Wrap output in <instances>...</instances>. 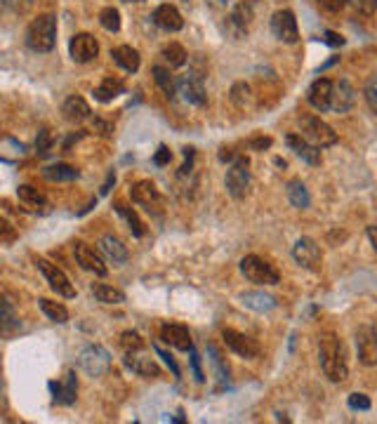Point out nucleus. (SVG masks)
Instances as JSON below:
<instances>
[{"mask_svg":"<svg viewBox=\"0 0 377 424\" xmlns=\"http://www.w3.org/2000/svg\"><path fill=\"white\" fill-rule=\"evenodd\" d=\"M318 360L321 367H323L325 377L330 382H345L349 375L347 367V358H345V349H342V342L330 332L321 335L318 339Z\"/></svg>","mask_w":377,"mask_h":424,"instance_id":"1","label":"nucleus"},{"mask_svg":"<svg viewBox=\"0 0 377 424\" xmlns=\"http://www.w3.org/2000/svg\"><path fill=\"white\" fill-rule=\"evenodd\" d=\"M125 3H142V0H125Z\"/></svg>","mask_w":377,"mask_h":424,"instance_id":"56","label":"nucleus"},{"mask_svg":"<svg viewBox=\"0 0 377 424\" xmlns=\"http://www.w3.org/2000/svg\"><path fill=\"white\" fill-rule=\"evenodd\" d=\"M92 295L97 297V302L102 304H123L125 302V293H121L114 285H107V283H97L92 285Z\"/></svg>","mask_w":377,"mask_h":424,"instance_id":"33","label":"nucleus"},{"mask_svg":"<svg viewBox=\"0 0 377 424\" xmlns=\"http://www.w3.org/2000/svg\"><path fill=\"white\" fill-rule=\"evenodd\" d=\"M114 182H116V175L111 172V175H109V179L104 182V187H102V194H109V187H111V184H114Z\"/></svg>","mask_w":377,"mask_h":424,"instance_id":"55","label":"nucleus"},{"mask_svg":"<svg viewBox=\"0 0 377 424\" xmlns=\"http://www.w3.org/2000/svg\"><path fill=\"white\" fill-rule=\"evenodd\" d=\"M356 351L363 365H377V325L368 323L356 332Z\"/></svg>","mask_w":377,"mask_h":424,"instance_id":"7","label":"nucleus"},{"mask_svg":"<svg viewBox=\"0 0 377 424\" xmlns=\"http://www.w3.org/2000/svg\"><path fill=\"white\" fill-rule=\"evenodd\" d=\"M255 12H253V5L250 3H239L234 7V12L229 14V24L236 28V35H243L248 31L250 21H253Z\"/></svg>","mask_w":377,"mask_h":424,"instance_id":"28","label":"nucleus"},{"mask_svg":"<svg viewBox=\"0 0 377 424\" xmlns=\"http://www.w3.org/2000/svg\"><path fill=\"white\" fill-rule=\"evenodd\" d=\"M292 257L299 266L309 269V271H318L321 261H323V254H321V247L316 245V240L311 238H299L295 245H292Z\"/></svg>","mask_w":377,"mask_h":424,"instance_id":"9","label":"nucleus"},{"mask_svg":"<svg viewBox=\"0 0 377 424\" xmlns=\"http://www.w3.org/2000/svg\"><path fill=\"white\" fill-rule=\"evenodd\" d=\"M15 238H17V229L8 222V219L0 217V243H12Z\"/></svg>","mask_w":377,"mask_h":424,"instance_id":"42","label":"nucleus"},{"mask_svg":"<svg viewBox=\"0 0 377 424\" xmlns=\"http://www.w3.org/2000/svg\"><path fill=\"white\" fill-rule=\"evenodd\" d=\"M17 198L22 201V205L26 210L31 212H40V215H45L47 210H50V203H47V198L43 191L29 187V184H22V187L17 189Z\"/></svg>","mask_w":377,"mask_h":424,"instance_id":"22","label":"nucleus"},{"mask_svg":"<svg viewBox=\"0 0 377 424\" xmlns=\"http://www.w3.org/2000/svg\"><path fill=\"white\" fill-rule=\"evenodd\" d=\"M356 7H359V12H363L366 17H373L377 12V0H354Z\"/></svg>","mask_w":377,"mask_h":424,"instance_id":"46","label":"nucleus"},{"mask_svg":"<svg viewBox=\"0 0 377 424\" xmlns=\"http://www.w3.org/2000/svg\"><path fill=\"white\" fill-rule=\"evenodd\" d=\"M225 187H227V194L234 198V201H243L248 196V189H250V160L246 155H239L232 167L227 170V177H225Z\"/></svg>","mask_w":377,"mask_h":424,"instance_id":"4","label":"nucleus"},{"mask_svg":"<svg viewBox=\"0 0 377 424\" xmlns=\"http://www.w3.org/2000/svg\"><path fill=\"white\" fill-rule=\"evenodd\" d=\"M285 141H288V146L304 163H309V165H321V160H323V155H321V148L313 146L309 139L302 137V134H288V139H285Z\"/></svg>","mask_w":377,"mask_h":424,"instance_id":"18","label":"nucleus"},{"mask_svg":"<svg viewBox=\"0 0 377 424\" xmlns=\"http://www.w3.org/2000/svg\"><path fill=\"white\" fill-rule=\"evenodd\" d=\"M160 57H163V61H165L170 69H179V66H184L186 59H188L186 49L181 47L179 42H170V45H165V47H163V52H160Z\"/></svg>","mask_w":377,"mask_h":424,"instance_id":"34","label":"nucleus"},{"mask_svg":"<svg viewBox=\"0 0 377 424\" xmlns=\"http://www.w3.org/2000/svg\"><path fill=\"white\" fill-rule=\"evenodd\" d=\"M170 160H172L170 148H167V146H158L156 155H153V163H156L158 167H163V165H167V163H170Z\"/></svg>","mask_w":377,"mask_h":424,"instance_id":"47","label":"nucleus"},{"mask_svg":"<svg viewBox=\"0 0 377 424\" xmlns=\"http://www.w3.org/2000/svg\"><path fill=\"white\" fill-rule=\"evenodd\" d=\"M349 408L352 410H370V399L366 394H352L349 396Z\"/></svg>","mask_w":377,"mask_h":424,"instance_id":"44","label":"nucleus"},{"mask_svg":"<svg viewBox=\"0 0 377 424\" xmlns=\"http://www.w3.org/2000/svg\"><path fill=\"white\" fill-rule=\"evenodd\" d=\"M304 139H309L313 146L325 148V146L337 144V132H335L325 120L311 116V118H304Z\"/></svg>","mask_w":377,"mask_h":424,"instance_id":"8","label":"nucleus"},{"mask_svg":"<svg viewBox=\"0 0 377 424\" xmlns=\"http://www.w3.org/2000/svg\"><path fill=\"white\" fill-rule=\"evenodd\" d=\"M153 81L160 90H163V95L167 99H172L177 95V83H174V78L170 76V69H163V66H153Z\"/></svg>","mask_w":377,"mask_h":424,"instance_id":"35","label":"nucleus"},{"mask_svg":"<svg viewBox=\"0 0 377 424\" xmlns=\"http://www.w3.org/2000/svg\"><path fill=\"white\" fill-rule=\"evenodd\" d=\"M130 198L132 203L142 205L146 210H158L163 208V196H160V191L156 189V184L149 182V179H142V182H135L130 187Z\"/></svg>","mask_w":377,"mask_h":424,"instance_id":"12","label":"nucleus"},{"mask_svg":"<svg viewBox=\"0 0 377 424\" xmlns=\"http://www.w3.org/2000/svg\"><path fill=\"white\" fill-rule=\"evenodd\" d=\"M356 95L354 88L349 85V81H337L333 83V99H330V109L337 113H347L354 106Z\"/></svg>","mask_w":377,"mask_h":424,"instance_id":"24","label":"nucleus"},{"mask_svg":"<svg viewBox=\"0 0 377 424\" xmlns=\"http://www.w3.org/2000/svg\"><path fill=\"white\" fill-rule=\"evenodd\" d=\"M271 33H274L281 42H288V45L297 42L299 40V31H297L295 14H292L290 10L274 12V17H271Z\"/></svg>","mask_w":377,"mask_h":424,"instance_id":"10","label":"nucleus"},{"mask_svg":"<svg viewBox=\"0 0 377 424\" xmlns=\"http://www.w3.org/2000/svg\"><path fill=\"white\" fill-rule=\"evenodd\" d=\"M100 24L111 33L121 31V12H118L116 7H104L100 12Z\"/></svg>","mask_w":377,"mask_h":424,"instance_id":"38","label":"nucleus"},{"mask_svg":"<svg viewBox=\"0 0 377 424\" xmlns=\"http://www.w3.org/2000/svg\"><path fill=\"white\" fill-rule=\"evenodd\" d=\"M50 146H52V134H50V130H40L38 137H36V151L40 155H45L47 151H50Z\"/></svg>","mask_w":377,"mask_h":424,"instance_id":"43","label":"nucleus"},{"mask_svg":"<svg viewBox=\"0 0 377 424\" xmlns=\"http://www.w3.org/2000/svg\"><path fill=\"white\" fill-rule=\"evenodd\" d=\"M156 353H158V356L160 358H163L165 360V363H167V367H170V370H172V375H174V377H179V365L177 363H174V358L170 356V353H167V351H163V349H158V346H156Z\"/></svg>","mask_w":377,"mask_h":424,"instance_id":"48","label":"nucleus"},{"mask_svg":"<svg viewBox=\"0 0 377 424\" xmlns=\"http://www.w3.org/2000/svg\"><path fill=\"white\" fill-rule=\"evenodd\" d=\"M100 250L107 254L114 264H123V261H128V247H125L116 236H104L100 240Z\"/></svg>","mask_w":377,"mask_h":424,"instance_id":"29","label":"nucleus"},{"mask_svg":"<svg viewBox=\"0 0 377 424\" xmlns=\"http://www.w3.org/2000/svg\"><path fill=\"white\" fill-rule=\"evenodd\" d=\"M285 194H288V201L292 203V208H297V210H306V208H309V203H311L309 191H306V187L299 179L288 182V189H285Z\"/></svg>","mask_w":377,"mask_h":424,"instance_id":"32","label":"nucleus"},{"mask_svg":"<svg viewBox=\"0 0 377 424\" xmlns=\"http://www.w3.org/2000/svg\"><path fill=\"white\" fill-rule=\"evenodd\" d=\"M239 302L250 311H257V314H267V311L276 309V300L262 290H248V293L239 295Z\"/></svg>","mask_w":377,"mask_h":424,"instance_id":"23","label":"nucleus"},{"mask_svg":"<svg viewBox=\"0 0 377 424\" xmlns=\"http://www.w3.org/2000/svg\"><path fill=\"white\" fill-rule=\"evenodd\" d=\"M78 170L73 165H66V163H54V165H47L43 170V177L47 182H73L78 179Z\"/></svg>","mask_w":377,"mask_h":424,"instance_id":"30","label":"nucleus"},{"mask_svg":"<svg viewBox=\"0 0 377 424\" xmlns=\"http://www.w3.org/2000/svg\"><path fill=\"white\" fill-rule=\"evenodd\" d=\"M177 90L179 95L184 97V102L193 104V106H205L208 104V95H205V88H203V81L201 76H184L181 81L177 83Z\"/></svg>","mask_w":377,"mask_h":424,"instance_id":"16","label":"nucleus"},{"mask_svg":"<svg viewBox=\"0 0 377 424\" xmlns=\"http://www.w3.org/2000/svg\"><path fill=\"white\" fill-rule=\"evenodd\" d=\"M144 339H142V335L139 332H135V330H125L123 335H121V346L125 351H142L144 349Z\"/></svg>","mask_w":377,"mask_h":424,"instance_id":"39","label":"nucleus"},{"mask_svg":"<svg viewBox=\"0 0 377 424\" xmlns=\"http://www.w3.org/2000/svg\"><path fill=\"white\" fill-rule=\"evenodd\" d=\"M306 99H309V104L313 106V109H318V111L330 109L333 81H328V78H318V81H313L309 92H306Z\"/></svg>","mask_w":377,"mask_h":424,"instance_id":"19","label":"nucleus"},{"mask_svg":"<svg viewBox=\"0 0 377 424\" xmlns=\"http://www.w3.org/2000/svg\"><path fill=\"white\" fill-rule=\"evenodd\" d=\"M38 307L43 309V314L54 323H66L68 321V309L64 307V304L45 300V297H43V300H38Z\"/></svg>","mask_w":377,"mask_h":424,"instance_id":"37","label":"nucleus"},{"mask_svg":"<svg viewBox=\"0 0 377 424\" xmlns=\"http://www.w3.org/2000/svg\"><path fill=\"white\" fill-rule=\"evenodd\" d=\"M323 40L328 42V45H333V47H342V45H345V38H342L340 33H335V31H325L323 33Z\"/></svg>","mask_w":377,"mask_h":424,"instance_id":"51","label":"nucleus"},{"mask_svg":"<svg viewBox=\"0 0 377 424\" xmlns=\"http://www.w3.org/2000/svg\"><path fill=\"white\" fill-rule=\"evenodd\" d=\"M160 339L165 344L174 346L179 351H191L193 349V339L191 332H188L186 325H177V323H165L160 325Z\"/></svg>","mask_w":377,"mask_h":424,"instance_id":"15","label":"nucleus"},{"mask_svg":"<svg viewBox=\"0 0 377 424\" xmlns=\"http://www.w3.org/2000/svg\"><path fill=\"white\" fill-rule=\"evenodd\" d=\"M19 330H22V323H19L12 302L5 300V297H0V337L10 339V337H15Z\"/></svg>","mask_w":377,"mask_h":424,"instance_id":"21","label":"nucleus"},{"mask_svg":"<svg viewBox=\"0 0 377 424\" xmlns=\"http://www.w3.org/2000/svg\"><path fill=\"white\" fill-rule=\"evenodd\" d=\"M222 337H225L227 346L232 349L234 353H239L241 358H257L260 356V344H257V339H253L250 335H243L239 330H222Z\"/></svg>","mask_w":377,"mask_h":424,"instance_id":"13","label":"nucleus"},{"mask_svg":"<svg viewBox=\"0 0 377 424\" xmlns=\"http://www.w3.org/2000/svg\"><path fill=\"white\" fill-rule=\"evenodd\" d=\"M125 365H128L132 372H137L139 377H158V375H160V367L156 365V360L146 358V356H137V351L128 353Z\"/></svg>","mask_w":377,"mask_h":424,"instance_id":"26","label":"nucleus"},{"mask_svg":"<svg viewBox=\"0 0 377 424\" xmlns=\"http://www.w3.org/2000/svg\"><path fill=\"white\" fill-rule=\"evenodd\" d=\"M111 57H114V61H116L121 69L128 71V73H135V71H139V64H142V57H139L137 49L130 47V45L116 47L114 52H111Z\"/></svg>","mask_w":377,"mask_h":424,"instance_id":"27","label":"nucleus"},{"mask_svg":"<svg viewBox=\"0 0 377 424\" xmlns=\"http://www.w3.org/2000/svg\"><path fill=\"white\" fill-rule=\"evenodd\" d=\"M123 90H125V85L118 81V78H104V81L97 85V90H95V97L100 99V102H114V99L118 97V95H123Z\"/></svg>","mask_w":377,"mask_h":424,"instance_id":"31","label":"nucleus"},{"mask_svg":"<svg viewBox=\"0 0 377 424\" xmlns=\"http://www.w3.org/2000/svg\"><path fill=\"white\" fill-rule=\"evenodd\" d=\"M54 42H57V19L52 14H40L26 28V45L33 52H50Z\"/></svg>","mask_w":377,"mask_h":424,"instance_id":"2","label":"nucleus"},{"mask_svg":"<svg viewBox=\"0 0 377 424\" xmlns=\"http://www.w3.org/2000/svg\"><path fill=\"white\" fill-rule=\"evenodd\" d=\"M73 257H76V264L80 269H85V271L97 273V276H107V264H104L100 254H97L88 243H83V240H76L73 243Z\"/></svg>","mask_w":377,"mask_h":424,"instance_id":"14","label":"nucleus"},{"mask_svg":"<svg viewBox=\"0 0 377 424\" xmlns=\"http://www.w3.org/2000/svg\"><path fill=\"white\" fill-rule=\"evenodd\" d=\"M368 238L373 243V250L377 252V226H368Z\"/></svg>","mask_w":377,"mask_h":424,"instance_id":"54","label":"nucleus"},{"mask_svg":"<svg viewBox=\"0 0 377 424\" xmlns=\"http://www.w3.org/2000/svg\"><path fill=\"white\" fill-rule=\"evenodd\" d=\"M61 113H64V118L68 120V123H83V120L90 118V113L92 111H90V104L85 102V99L73 95V97L66 99L64 106H61Z\"/></svg>","mask_w":377,"mask_h":424,"instance_id":"25","label":"nucleus"},{"mask_svg":"<svg viewBox=\"0 0 377 424\" xmlns=\"http://www.w3.org/2000/svg\"><path fill=\"white\" fill-rule=\"evenodd\" d=\"M116 212L125 219V222L130 224V231L135 233L137 238L144 236V224H142V219H139V215L130 208V205H125L123 201H118V203H116Z\"/></svg>","mask_w":377,"mask_h":424,"instance_id":"36","label":"nucleus"},{"mask_svg":"<svg viewBox=\"0 0 377 424\" xmlns=\"http://www.w3.org/2000/svg\"><path fill=\"white\" fill-rule=\"evenodd\" d=\"M366 102L370 109L377 113V78H373V81L366 85Z\"/></svg>","mask_w":377,"mask_h":424,"instance_id":"45","label":"nucleus"},{"mask_svg":"<svg viewBox=\"0 0 377 424\" xmlns=\"http://www.w3.org/2000/svg\"><path fill=\"white\" fill-rule=\"evenodd\" d=\"M50 389H52L54 401H57L59 406H71V403H76V396H78V379H76V372L68 370L61 382H50Z\"/></svg>","mask_w":377,"mask_h":424,"instance_id":"17","label":"nucleus"},{"mask_svg":"<svg viewBox=\"0 0 377 424\" xmlns=\"http://www.w3.org/2000/svg\"><path fill=\"white\" fill-rule=\"evenodd\" d=\"M153 21L163 31H181L184 28V19H181L179 10L174 5H158L153 10Z\"/></svg>","mask_w":377,"mask_h":424,"instance_id":"20","label":"nucleus"},{"mask_svg":"<svg viewBox=\"0 0 377 424\" xmlns=\"http://www.w3.org/2000/svg\"><path fill=\"white\" fill-rule=\"evenodd\" d=\"M68 52H71V59L76 64H88L100 54V42L90 33H76L68 42Z\"/></svg>","mask_w":377,"mask_h":424,"instance_id":"11","label":"nucleus"},{"mask_svg":"<svg viewBox=\"0 0 377 424\" xmlns=\"http://www.w3.org/2000/svg\"><path fill=\"white\" fill-rule=\"evenodd\" d=\"M0 5L8 7V10L15 12V14H24V12L31 10L33 0H0Z\"/></svg>","mask_w":377,"mask_h":424,"instance_id":"41","label":"nucleus"},{"mask_svg":"<svg viewBox=\"0 0 377 424\" xmlns=\"http://www.w3.org/2000/svg\"><path fill=\"white\" fill-rule=\"evenodd\" d=\"M250 146L257 148V151H264V148L271 146V137H255V139H250Z\"/></svg>","mask_w":377,"mask_h":424,"instance_id":"52","label":"nucleus"},{"mask_svg":"<svg viewBox=\"0 0 377 424\" xmlns=\"http://www.w3.org/2000/svg\"><path fill=\"white\" fill-rule=\"evenodd\" d=\"M239 155L234 153V148H222L220 151V160H236Z\"/></svg>","mask_w":377,"mask_h":424,"instance_id":"53","label":"nucleus"},{"mask_svg":"<svg viewBox=\"0 0 377 424\" xmlns=\"http://www.w3.org/2000/svg\"><path fill=\"white\" fill-rule=\"evenodd\" d=\"M347 3H349V0H318V5L323 7V10H328V12H337Z\"/></svg>","mask_w":377,"mask_h":424,"instance_id":"49","label":"nucleus"},{"mask_svg":"<svg viewBox=\"0 0 377 424\" xmlns=\"http://www.w3.org/2000/svg\"><path fill=\"white\" fill-rule=\"evenodd\" d=\"M191 353V367H193V377H196V382H205V375L203 370H201V363H198V353L196 351H188Z\"/></svg>","mask_w":377,"mask_h":424,"instance_id":"50","label":"nucleus"},{"mask_svg":"<svg viewBox=\"0 0 377 424\" xmlns=\"http://www.w3.org/2000/svg\"><path fill=\"white\" fill-rule=\"evenodd\" d=\"M250 95H253V90H250V85L246 83H236L232 88V102L236 106H241V109H246V104L250 102Z\"/></svg>","mask_w":377,"mask_h":424,"instance_id":"40","label":"nucleus"},{"mask_svg":"<svg viewBox=\"0 0 377 424\" xmlns=\"http://www.w3.org/2000/svg\"><path fill=\"white\" fill-rule=\"evenodd\" d=\"M36 264H38L40 271H43L47 285H50V288L54 290V293L61 295V297H66V300H71V297H76L73 283L68 281V276H66L64 271H61V269H59L57 264H52V261H47V259H36Z\"/></svg>","mask_w":377,"mask_h":424,"instance_id":"6","label":"nucleus"},{"mask_svg":"<svg viewBox=\"0 0 377 424\" xmlns=\"http://www.w3.org/2000/svg\"><path fill=\"white\" fill-rule=\"evenodd\" d=\"M78 363L83 372L90 375V377H102L111 370V353L100 344H90L80 351Z\"/></svg>","mask_w":377,"mask_h":424,"instance_id":"5","label":"nucleus"},{"mask_svg":"<svg viewBox=\"0 0 377 424\" xmlns=\"http://www.w3.org/2000/svg\"><path fill=\"white\" fill-rule=\"evenodd\" d=\"M241 273L250 283H257V285H278L281 283L278 269L274 264H269L267 259L257 257V254H248V257L241 259Z\"/></svg>","mask_w":377,"mask_h":424,"instance_id":"3","label":"nucleus"}]
</instances>
